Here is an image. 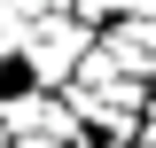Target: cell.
Returning a JSON list of instances; mask_svg holds the SVG:
<instances>
[{"label": "cell", "mask_w": 156, "mask_h": 148, "mask_svg": "<svg viewBox=\"0 0 156 148\" xmlns=\"http://www.w3.org/2000/svg\"><path fill=\"white\" fill-rule=\"evenodd\" d=\"M94 47V31L70 16V8H55V16H39L31 31H23V70H31V86H47V93H62L70 86V70H78V55Z\"/></svg>", "instance_id": "obj_1"}, {"label": "cell", "mask_w": 156, "mask_h": 148, "mask_svg": "<svg viewBox=\"0 0 156 148\" xmlns=\"http://www.w3.org/2000/svg\"><path fill=\"white\" fill-rule=\"evenodd\" d=\"M0 140H8V132H0Z\"/></svg>", "instance_id": "obj_7"}, {"label": "cell", "mask_w": 156, "mask_h": 148, "mask_svg": "<svg viewBox=\"0 0 156 148\" xmlns=\"http://www.w3.org/2000/svg\"><path fill=\"white\" fill-rule=\"evenodd\" d=\"M31 23H39V8H31V0H0V55H16Z\"/></svg>", "instance_id": "obj_3"}, {"label": "cell", "mask_w": 156, "mask_h": 148, "mask_svg": "<svg viewBox=\"0 0 156 148\" xmlns=\"http://www.w3.org/2000/svg\"><path fill=\"white\" fill-rule=\"evenodd\" d=\"M31 8H39V16H55V8H70V0H31Z\"/></svg>", "instance_id": "obj_5"}, {"label": "cell", "mask_w": 156, "mask_h": 148, "mask_svg": "<svg viewBox=\"0 0 156 148\" xmlns=\"http://www.w3.org/2000/svg\"><path fill=\"white\" fill-rule=\"evenodd\" d=\"M125 8H133V0H70V16L86 23V31H101V23H117Z\"/></svg>", "instance_id": "obj_4"}, {"label": "cell", "mask_w": 156, "mask_h": 148, "mask_svg": "<svg viewBox=\"0 0 156 148\" xmlns=\"http://www.w3.org/2000/svg\"><path fill=\"white\" fill-rule=\"evenodd\" d=\"M101 47H109V62L125 78H156V16H117L109 31H94Z\"/></svg>", "instance_id": "obj_2"}, {"label": "cell", "mask_w": 156, "mask_h": 148, "mask_svg": "<svg viewBox=\"0 0 156 148\" xmlns=\"http://www.w3.org/2000/svg\"><path fill=\"white\" fill-rule=\"evenodd\" d=\"M125 16H156V0H133V8H125Z\"/></svg>", "instance_id": "obj_6"}]
</instances>
